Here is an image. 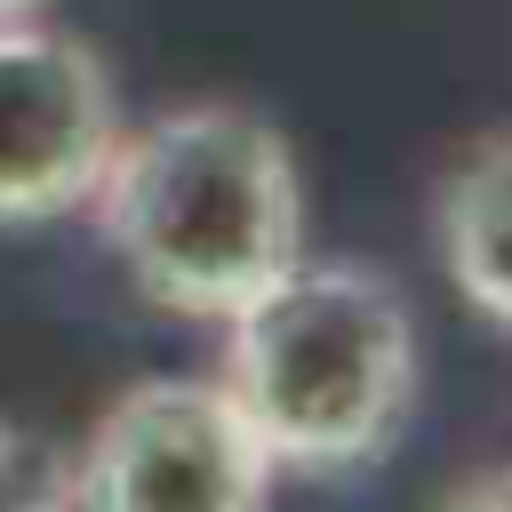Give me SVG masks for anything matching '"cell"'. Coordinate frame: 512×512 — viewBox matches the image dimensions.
Masks as SVG:
<instances>
[{
  "label": "cell",
  "instance_id": "3",
  "mask_svg": "<svg viewBox=\"0 0 512 512\" xmlns=\"http://www.w3.org/2000/svg\"><path fill=\"white\" fill-rule=\"evenodd\" d=\"M280 464L216 376H144L72 448V512H264Z\"/></svg>",
  "mask_w": 512,
  "mask_h": 512
},
{
  "label": "cell",
  "instance_id": "8",
  "mask_svg": "<svg viewBox=\"0 0 512 512\" xmlns=\"http://www.w3.org/2000/svg\"><path fill=\"white\" fill-rule=\"evenodd\" d=\"M32 8H40V0H0V16H32Z\"/></svg>",
  "mask_w": 512,
  "mask_h": 512
},
{
  "label": "cell",
  "instance_id": "1",
  "mask_svg": "<svg viewBox=\"0 0 512 512\" xmlns=\"http://www.w3.org/2000/svg\"><path fill=\"white\" fill-rule=\"evenodd\" d=\"M88 216L136 296L224 328L304 256V168L264 112L208 96L120 128Z\"/></svg>",
  "mask_w": 512,
  "mask_h": 512
},
{
  "label": "cell",
  "instance_id": "4",
  "mask_svg": "<svg viewBox=\"0 0 512 512\" xmlns=\"http://www.w3.org/2000/svg\"><path fill=\"white\" fill-rule=\"evenodd\" d=\"M120 144L104 56L40 16H0V224H56L88 208Z\"/></svg>",
  "mask_w": 512,
  "mask_h": 512
},
{
  "label": "cell",
  "instance_id": "5",
  "mask_svg": "<svg viewBox=\"0 0 512 512\" xmlns=\"http://www.w3.org/2000/svg\"><path fill=\"white\" fill-rule=\"evenodd\" d=\"M432 240H440V264L456 280V296L512 328V128L480 136L448 176H440V200H432Z\"/></svg>",
  "mask_w": 512,
  "mask_h": 512
},
{
  "label": "cell",
  "instance_id": "7",
  "mask_svg": "<svg viewBox=\"0 0 512 512\" xmlns=\"http://www.w3.org/2000/svg\"><path fill=\"white\" fill-rule=\"evenodd\" d=\"M440 512H512V464L504 472H480V480H464Z\"/></svg>",
  "mask_w": 512,
  "mask_h": 512
},
{
  "label": "cell",
  "instance_id": "2",
  "mask_svg": "<svg viewBox=\"0 0 512 512\" xmlns=\"http://www.w3.org/2000/svg\"><path fill=\"white\" fill-rule=\"evenodd\" d=\"M216 384L280 472H360L416 408V312L352 256H296L224 320Z\"/></svg>",
  "mask_w": 512,
  "mask_h": 512
},
{
  "label": "cell",
  "instance_id": "6",
  "mask_svg": "<svg viewBox=\"0 0 512 512\" xmlns=\"http://www.w3.org/2000/svg\"><path fill=\"white\" fill-rule=\"evenodd\" d=\"M0 512H72V456L0 416Z\"/></svg>",
  "mask_w": 512,
  "mask_h": 512
}]
</instances>
